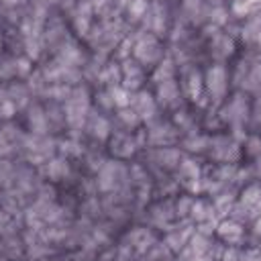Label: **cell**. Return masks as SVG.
<instances>
[{"instance_id": "obj_1", "label": "cell", "mask_w": 261, "mask_h": 261, "mask_svg": "<svg viewBox=\"0 0 261 261\" xmlns=\"http://www.w3.org/2000/svg\"><path fill=\"white\" fill-rule=\"evenodd\" d=\"M4 2H6V4H17L19 0H4Z\"/></svg>"}]
</instances>
